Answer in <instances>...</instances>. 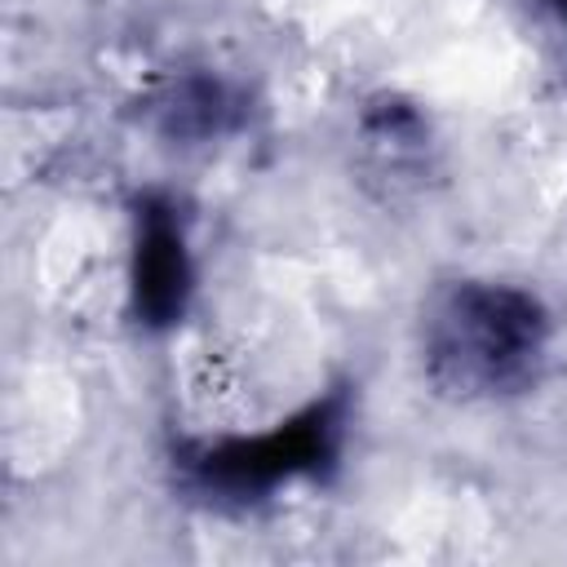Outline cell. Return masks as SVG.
<instances>
[{"label": "cell", "instance_id": "cell-1", "mask_svg": "<svg viewBox=\"0 0 567 567\" xmlns=\"http://www.w3.org/2000/svg\"><path fill=\"white\" fill-rule=\"evenodd\" d=\"M536 306L518 292H461L439 319L434 354L461 368L465 381L496 385L536 350Z\"/></svg>", "mask_w": 567, "mask_h": 567}]
</instances>
